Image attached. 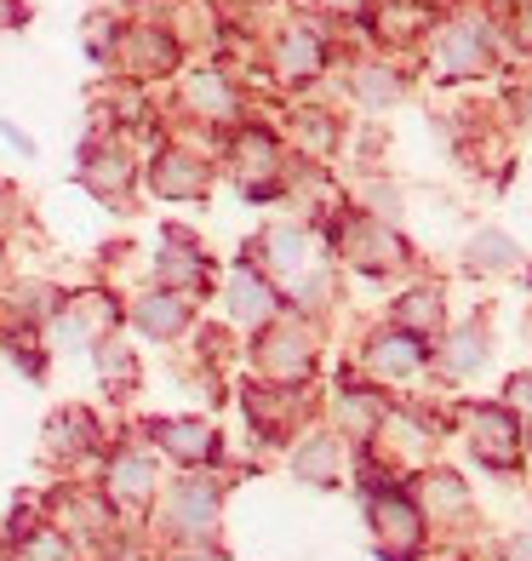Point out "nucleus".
Segmentation results:
<instances>
[{
  "label": "nucleus",
  "mask_w": 532,
  "mask_h": 561,
  "mask_svg": "<svg viewBox=\"0 0 532 561\" xmlns=\"http://www.w3.org/2000/svg\"><path fill=\"white\" fill-rule=\"evenodd\" d=\"M23 561H69V550H63L58 539H35V545H30V556H23Z\"/></svg>",
  "instance_id": "39448f33"
},
{
  "label": "nucleus",
  "mask_w": 532,
  "mask_h": 561,
  "mask_svg": "<svg viewBox=\"0 0 532 561\" xmlns=\"http://www.w3.org/2000/svg\"><path fill=\"white\" fill-rule=\"evenodd\" d=\"M372 362L384 367V373H413V367H418V344H413V339H401V344H378V350H372Z\"/></svg>",
  "instance_id": "7ed1b4c3"
},
{
  "label": "nucleus",
  "mask_w": 532,
  "mask_h": 561,
  "mask_svg": "<svg viewBox=\"0 0 532 561\" xmlns=\"http://www.w3.org/2000/svg\"><path fill=\"white\" fill-rule=\"evenodd\" d=\"M475 247H481V252H475L481 264H516V252H510V241H504V236H481Z\"/></svg>",
  "instance_id": "20e7f679"
},
{
  "label": "nucleus",
  "mask_w": 532,
  "mask_h": 561,
  "mask_svg": "<svg viewBox=\"0 0 532 561\" xmlns=\"http://www.w3.org/2000/svg\"><path fill=\"white\" fill-rule=\"evenodd\" d=\"M510 561H532V533H521V539H516V550H510Z\"/></svg>",
  "instance_id": "0eeeda50"
},
{
  "label": "nucleus",
  "mask_w": 532,
  "mask_h": 561,
  "mask_svg": "<svg viewBox=\"0 0 532 561\" xmlns=\"http://www.w3.org/2000/svg\"><path fill=\"white\" fill-rule=\"evenodd\" d=\"M172 430H177V436H172L177 453H200V447H207V436H195V424H172Z\"/></svg>",
  "instance_id": "423d86ee"
},
{
  "label": "nucleus",
  "mask_w": 532,
  "mask_h": 561,
  "mask_svg": "<svg viewBox=\"0 0 532 561\" xmlns=\"http://www.w3.org/2000/svg\"><path fill=\"white\" fill-rule=\"evenodd\" d=\"M378 533H384V550L390 556H413L418 550V516H413V504H401V499H378Z\"/></svg>",
  "instance_id": "f257e3e1"
},
{
  "label": "nucleus",
  "mask_w": 532,
  "mask_h": 561,
  "mask_svg": "<svg viewBox=\"0 0 532 561\" xmlns=\"http://www.w3.org/2000/svg\"><path fill=\"white\" fill-rule=\"evenodd\" d=\"M475 447L493 458V465H516V424L504 413H475Z\"/></svg>",
  "instance_id": "f03ea898"
}]
</instances>
